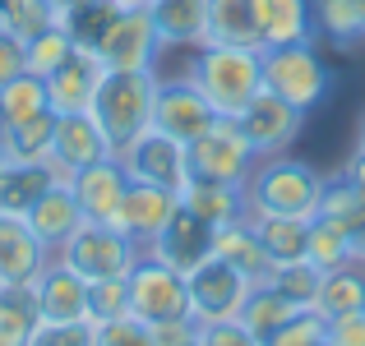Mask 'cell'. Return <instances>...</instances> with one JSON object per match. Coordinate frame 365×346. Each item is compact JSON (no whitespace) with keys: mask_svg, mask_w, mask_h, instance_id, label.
I'll return each instance as SVG.
<instances>
[{"mask_svg":"<svg viewBox=\"0 0 365 346\" xmlns=\"http://www.w3.org/2000/svg\"><path fill=\"white\" fill-rule=\"evenodd\" d=\"M208 42L264 51L259 19H255V0H208Z\"/></svg>","mask_w":365,"mask_h":346,"instance_id":"26","label":"cell"},{"mask_svg":"<svg viewBox=\"0 0 365 346\" xmlns=\"http://www.w3.org/2000/svg\"><path fill=\"white\" fill-rule=\"evenodd\" d=\"M199 346H264L241 319H217V323H199Z\"/></svg>","mask_w":365,"mask_h":346,"instance_id":"44","label":"cell"},{"mask_svg":"<svg viewBox=\"0 0 365 346\" xmlns=\"http://www.w3.org/2000/svg\"><path fill=\"white\" fill-rule=\"evenodd\" d=\"M314 217H333L347 236L365 222V204L356 199V189H351L347 176H324V194H319V213Z\"/></svg>","mask_w":365,"mask_h":346,"instance_id":"38","label":"cell"},{"mask_svg":"<svg viewBox=\"0 0 365 346\" xmlns=\"http://www.w3.org/2000/svg\"><path fill=\"white\" fill-rule=\"evenodd\" d=\"M107 70H158L162 37L148 19V5H134L116 19V28L107 33V42L98 46Z\"/></svg>","mask_w":365,"mask_h":346,"instance_id":"12","label":"cell"},{"mask_svg":"<svg viewBox=\"0 0 365 346\" xmlns=\"http://www.w3.org/2000/svg\"><path fill=\"white\" fill-rule=\"evenodd\" d=\"M56 180L61 176H56L51 162H14V157H5V167H0V217H19V222H24V217L37 208V199H42Z\"/></svg>","mask_w":365,"mask_h":346,"instance_id":"21","label":"cell"},{"mask_svg":"<svg viewBox=\"0 0 365 346\" xmlns=\"http://www.w3.org/2000/svg\"><path fill=\"white\" fill-rule=\"evenodd\" d=\"M342 176L351 180V189H356V199L365 204V152H356V157L347 162V171H342Z\"/></svg>","mask_w":365,"mask_h":346,"instance_id":"47","label":"cell"},{"mask_svg":"<svg viewBox=\"0 0 365 346\" xmlns=\"http://www.w3.org/2000/svg\"><path fill=\"white\" fill-rule=\"evenodd\" d=\"M0 139H5V157H14V162H51L56 111H42V115H33V120L5 125Z\"/></svg>","mask_w":365,"mask_h":346,"instance_id":"33","label":"cell"},{"mask_svg":"<svg viewBox=\"0 0 365 346\" xmlns=\"http://www.w3.org/2000/svg\"><path fill=\"white\" fill-rule=\"evenodd\" d=\"M0 346H19V342H9V337H5V332H0Z\"/></svg>","mask_w":365,"mask_h":346,"instance_id":"53","label":"cell"},{"mask_svg":"<svg viewBox=\"0 0 365 346\" xmlns=\"http://www.w3.org/2000/svg\"><path fill=\"white\" fill-rule=\"evenodd\" d=\"M180 204H185L199 222H208L213 231L250 217L245 185H222V180H204V176H190L185 185H180Z\"/></svg>","mask_w":365,"mask_h":346,"instance_id":"19","label":"cell"},{"mask_svg":"<svg viewBox=\"0 0 365 346\" xmlns=\"http://www.w3.org/2000/svg\"><path fill=\"white\" fill-rule=\"evenodd\" d=\"M259 37L268 46H292V42H314V9L310 0H255Z\"/></svg>","mask_w":365,"mask_h":346,"instance_id":"23","label":"cell"},{"mask_svg":"<svg viewBox=\"0 0 365 346\" xmlns=\"http://www.w3.org/2000/svg\"><path fill=\"white\" fill-rule=\"evenodd\" d=\"M120 14H125L120 0H79V5L61 9V28L70 33L74 46H83V51H98V46L107 42V33L116 28Z\"/></svg>","mask_w":365,"mask_h":346,"instance_id":"27","label":"cell"},{"mask_svg":"<svg viewBox=\"0 0 365 346\" xmlns=\"http://www.w3.org/2000/svg\"><path fill=\"white\" fill-rule=\"evenodd\" d=\"M98 346H158L148 323H139L134 314H125V319H111L98 328Z\"/></svg>","mask_w":365,"mask_h":346,"instance_id":"43","label":"cell"},{"mask_svg":"<svg viewBox=\"0 0 365 346\" xmlns=\"http://www.w3.org/2000/svg\"><path fill=\"white\" fill-rule=\"evenodd\" d=\"M185 286H190V314H195V323H217V319H241V305H245L255 282L245 273H236L227 258L213 254L185 277Z\"/></svg>","mask_w":365,"mask_h":346,"instance_id":"8","label":"cell"},{"mask_svg":"<svg viewBox=\"0 0 365 346\" xmlns=\"http://www.w3.org/2000/svg\"><path fill=\"white\" fill-rule=\"evenodd\" d=\"M213 254L217 258H227V263L236 268V273H245L250 282H273V258H268V249H264V240H259V231L250 217H241V222H232V226H222V231H213Z\"/></svg>","mask_w":365,"mask_h":346,"instance_id":"22","label":"cell"},{"mask_svg":"<svg viewBox=\"0 0 365 346\" xmlns=\"http://www.w3.org/2000/svg\"><path fill=\"white\" fill-rule=\"evenodd\" d=\"M125 286H130V314L139 323H148V328H158V323H167V319H185L190 314L185 273L167 268L153 254H139V263L130 268Z\"/></svg>","mask_w":365,"mask_h":346,"instance_id":"6","label":"cell"},{"mask_svg":"<svg viewBox=\"0 0 365 346\" xmlns=\"http://www.w3.org/2000/svg\"><path fill=\"white\" fill-rule=\"evenodd\" d=\"M259 240H264L273 263H296L305 258V240H310V217H282V213H250Z\"/></svg>","mask_w":365,"mask_h":346,"instance_id":"28","label":"cell"},{"mask_svg":"<svg viewBox=\"0 0 365 346\" xmlns=\"http://www.w3.org/2000/svg\"><path fill=\"white\" fill-rule=\"evenodd\" d=\"M296 314H301V310H296V305L287 300V295L277 291L273 282L250 286V295H245V305H241V323H245V328L255 332L264 346H268V337H273V332L282 328L287 319H296Z\"/></svg>","mask_w":365,"mask_h":346,"instance_id":"29","label":"cell"},{"mask_svg":"<svg viewBox=\"0 0 365 346\" xmlns=\"http://www.w3.org/2000/svg\"><path fill=\"white\" fill-rule=\"evenodd\" d=\"M42 111H51L42 74L24 70L0 88V130H5V125H19V120H33V115H42Z\"/></svg>","mask_w":365,"mask_h":346,"instance_id":"34","label":"cell"},{"mask_svg":"<svg viewBox=\"0 0 365 346\" xmlns=\"http://www.w3.org/2000/svg\"><path fill=\"white\" fill-rule=\"evenodd\" d=\"M176 208H180V194H176V189H162V185H143V180H130L116 226H120L130 240H139V245H153V240H158V231L171 222V213H176Z\"/></svg>","mask_w":365,"mask_h":346,"instance_id":"18","label":"cell"},{"mask_svg":"<svg viewBox=\"0 0 365 346\" xmlns=\"http://www.w3.org/2000/svg\"><path fill=\"white\" fill-rule=\"evenodd\" d=\"M176 346H199V332H195V337H185V342H176Z\"/></svg>","mask_w":365,"mask_h":346,"instance_id":"52","label":"cell"},{"mask_svg":"<svg viewBox=\"0 0 365 346\" xmlns=\"http://www.w3.org/2000/svg\"><path fill=\"white\" fill-rule=\"evenodd\" d=\"M0 19H5V0H0Z\"/></svg>","mask_w":365,"mask_h":346,"instance_id":"55","label":"cell"},{"mask_svg":"<svg viewBox=\"0 0 365 346\" xmlns=\"http://www.w3.org/2000/svg\"><path fill=\"white\" fill-rule=\"evenodd\" d=\"M356 152H365V115H361V125H356Z\"/></svg>","mask_w":365,"mask_h":346,"instance_id":"49","label":"cell"},{"mask_svg":"<svg viewBox=\"0 0 365 346\" xmlns=\"http://www.w3.org/2000/svg\"><path fill=\"white\" fill-rule=\"evenodd\" d=\"M37 323H42V310H37L33 282H0V332L24 346Z\"/></svg>","mask_w":365,"mask_h":346,"instance_id":"32","label":"cell"},{"mask_svg":"<svg viewBox=\"0 0 365 346\" xmlns=\"http://www.w3.org/2000/svg\"><path fill=\"white\" fill-rule=\"evenodd\" d=\"M120 5H125V9H134V5H148V0H120Z\"/></svg>","mask_w":365,"mask_h":346,"instance_id":"51","label":"cell"},{"mask_svg":"<svg viewBox=\"0 0 365 346\" xmlns=\"http://www.w3.org/2000/svg\"><path fill=\"white\" fill-rule=\"evenodd\" d=\"M107 74L98 51H83L74 46L51 74H46V98H51V111L56 115H70V111H88L93 98H98V83Z\"/></svg>","mask_w":365,"mask_h":346,"instance_id":"15","label":"cell"},{"mask_svg":"<svg viewBox=\"0 0 365 346\" xmlns=\"http://www.w3.org/2000/svg\"><path fill=\"white\" fill-rule=\"evenodd\" d=\"M273 286L296 305V310H314V305H319V286H324V268H314L310 258L277 263L273 268Z\"/></svg>","mask_w":365,"mask_h":346,"instance_id":"36","label":"cell"},{"mask_svg":"<svg viewBox=\"0 0 365 346\" xmlns=\"http://www.w3.org/2000/svg\"><path fill=\"white\" fill-rule=\"evenodd\" d=\"M351 258H356V263H365V222L351 231Z\"/></svg>","mask_w":365,"mask_h":346,"instance_id":"48","label":"cell"},{"mask_svg":"<svg viewBox=\"0 0 365 346\" xmlns=\"http://www.w3.org/2000/svg\"><path fill=\"white\" fill-rule=\"evenodd\" d=\"M314 33L329 37L333 46L365 42V0H310Z\"/></svg>","mask_w":365,"mask_h":346,"instance_id":"30","label":"cell"},{"mask_svg":"<svg viewBox=\"0 0 365 346\" xmlns=\"http://www.w3.org/2000/svg\"><path fill=\"white\" fill-rule=\"evenodd\" d=\"M70 189H74V199H79V208H83V222H111L116 226L125 189H130V176H125L120 157H102V162H93V167L74 171Z\"/></svg>","mask_w":365,"mask_h":346,"instance_id":"16","label":"cell"},{"mask_svg":"<svg viewBox=\"0 0 365 346\" xmlns=\"http://www.w3.org/2000/svg\"><path fill=\"white\" fill-rule=\"evenodd\" d=\"M213 125H217L213 102L195 88L190 74H180V79H158V98H153V130L171 134V139H180L190 148V143H195L199 134H208Z\"/></svg>","mask_w":365,"mask_h":346,"instance_id":"9","label":"cell"},{"mask_svg":"<svg viewBox=\"0 0 365 346\" xmlns=\"http://www.w3.org/2000/svg\"><path fill=\"white\" fill-rule=\"evenodd\" d=\"M24 222H28V231H33V236L56 254V249H61L65 240H70L74 231L83 226V208H79V199H74L70 180H56V185L46 189L42 199H37V208L24 217Z\"/></svg>","mask_w":365,"mask_h":346,"instance_id":"20","label":"cell"},{"mask_svg":"<svg viewBox=\"0 0 365 346\" xmlns=\"http://www.w3.org/2000/svg\"><path fill=\"white\" fill-rule=\"evenodd\" d=\"M70 51H74V42H70V33H65L61 23L46 28V33H37L33 42H24V61H28V70L42 74V79H46V74H51Z\"/></svg>","mask_w":365,"mask_h":346,"instance_id":"39","label":"cell"},{"mask_svg":"<svg viewBox=\"0 0 365 346\" xmlns=\"http://www.w3.org/2000/svg\"><path fill=\"white\" fill-rule=\"evenodd\" d=\"M102 157H116L102 134V125L93 120V111H70V115H56V139H51V167L61 180H70L74 171L93 167Z\"/></svg>","mask_w":365,"mask_h":346,"instance_id":"13","label":"cell"},{"mask_svg":"<svg viewBox=\"0 0 365 346\" xmlns=\"http://www.w3.org/2000/svg\"><path fill=\"white\" fill-rule=\"evenodd\" d=\"M33 291H37V310H42V319H51V323L88 319V282H83L70 263H61L56 254L46 258V268L33 277Z\"/></svg>","mask_w":365,"mask_h":346,"instance_id":"17","label":"cell"},{"mask_svg":"<svg viewBox=\"0 0 365 346\" xmlns=\"http://www.w3.org/2000/svg\"><path fill=\"white\" fill-rule=\"evenodd\" d=\"M268 346H329V319L319 310H301L268 337Z\"/></svg>","mask_w":365,"mask_h":346,"instance_id":"41","label":"cell"},{"mask_svg":"<svg viewBox=\"0 0 365 346\" xmlns=\"http://www.w3.org/2000/svg\"><path fill=\"white\" fill-rule=\"evenodd\" d=\"M314 310L324 319H338V314H351V310H365V263H342V268H329L324 273V286H319V305Z\"/></svg>","mask_w":365,"mask_h":346,"instance_id":"31","label":"cell"},{"mask_svg":"<svg viewBox=\"0 0 365 346\" xmlns=\"http://www.w3.org/2000/svg\"><path fill=\"white\" fill-rule=\"evenodd\" d=\"M130 314V286L125 277H107V282H88V319L98 323H111V319H125Z\"/></svg>","mask_w":365,"mask_h":346,"instance_id":"40","label":"cell"},{"mask_svg":"<svg viewBox=\"0 0 365 346\" xmlns=\"http://www.w3.org/2000/svg\"><path fill=\"white\" fill-rule=\"evenodd\" d=\"M139 254H143L139 240H130L120 226H111V222H83L61 249H56V258H61V263H70L83 282L130 277V268L139 263Z\"/></svg>","mask_w":365,"mask_h":346,"instance_id":"5","label":"cell"},{"mask_svg":"<svg viewBox=\"0 0 365 346\" xmlns=\"http://www.w3.org/2000/svg\"><path fill=\"white\" fill-rule=\"evenodd\" d=\"M51 249L19 217H0V282H33L46 268Z\"/></svg>","mask_w":365,"mask_h":346,"instance_id":"25","label":"cell"},{"mask_svg":"<svg viewBox=\"0 0 365 346\" xmlns=\"http://www.w3.org/2000/svg\"><path fill=\"white\" fill-rule=\"evenodd\" d=\"M0 167H5V139H0Z\"/></svg>","mask_w":365,"mask_h":346,"instance_id":"54","label":"cell"},{"mask_svg":"<svg viewBox=\"0 0 365 346\" xmlns=\"http://www.w3.org/2000/svg\"><path fill=\"white\" fill-rule=\"evenodd\" d=\"M153 98H158V70H107L93 98V120L102 125L111 152L130 148L143 130H153Z\"/></svg>","mask_w":365,"mask_h":346,"instance_id":"2","label":"cell"},{"mask_svg":"<svg viewBox=\"0 0 365 346\" xmlns=\"http://www.w3.org/2000/svg\"><path fill=\"white\" fill-rule=\"evenodd\" d=\"M148 19L162 46H204L208 42V0H148Z\"/></svg>","mask_w":365,"mask_h":346,"instance_id":"24","label":"cell"},{"mask_svg":"<svg viewBox=\"0 0 365 346\" xmlns=\"http://www.w3.org/2000/svg\"><path fill=\"white\" fill-rule=\"evenodd\" d=\"M28 61H24V42H19L9 28H0V88H5L14 74H24Z\"/></svg>","mask_w":365,"mask_h":346,"instance_id":"46","label":"cell"},{"mask_svg":"<svg viewBox=\"0 0 365 346\" xmlns=\"http://www.w3.org/2000/svg\"><path fill=\"white\" fill-rule=\"evenodd\" d=\"M305 258L314 268H342L351 263V236L342 231L333 217H310V240H305Z\"/></svg>","mask_w":365,"mask_h":346,"instance_id":"35","label":"cell"},{"mask_svg":"<svg viewBox=\"0 0 365 346\" xmlns=\"http://www.w3.org/2000/svg\"><path fill=\"white\" fill-rule=\"evenodd\" d=\"M236 125L245 130L250 148L259 152V157H277V152H287L296 139H301L305 130V111H296L287 98H277V93H259L250 107L236 115Z\"/></svg>","mask_w":365,"mask_h":346,"instance_id":"11","label":"cell"},{"mask_svg":"<svg viewBox=\"0 0 365 346\" xmlns=\"http://www.w3.org/2000/svg\"><path fill=\"white\" fill-rule=\"evenodd\" d=\"M120 167L130 180H143V185H162V189H176L190 180V157H185V143L171 139L162 130H143L130 148L120 152Z\"/></svg>","mask_w":365,"mask_h":346,"instance_id":"10","label":"cell"},{"mask_svg":"<svg viewBox=\"0 0 365 346\" xmlns=\"http://www.w3.org/2000/svg\"><path fill=\"white\" fill-rule=\"evenodd\" d=\"M56 23H61L56 0H5V19H0V28H9L19 42H33L37 33H46Z\"/></svg>","mask_w":365,"mask_h":346,"instance_id":"37","label":"cell"},{"mask_svg":"<svg viewBox=\"0 0 365 346\" xmlns=\"http://www.w3.org/2000/svg\"><path fill=\"white\" fill-rule=\"evenodd\" d=\"M143 254L162 258L167 268H176V273L190 277L199 263H204V258H213V226L199 222V217L180 204L176 213H171V222L158 231V240H153V245H143Z\"/></svg>","mask_w":365,"mask_h":346,"instance_id":"14","label":"cell"},{"mask_svg":"<svg viewBox=\"0 0 365 346\" xmlns=\"http://www.w3.org/2000/svg\"><path fill=\"white\" fill-rule=\"evenodd\" d=\"M185 74L195 79V88L213 102L217 115L236 120V115L264 93V51L204 42V46H195V61H190Z\"/></svg>","mask_w":365,"mask_h":346,"instance_id":"1","label":"cell"},{"mask_svg":"<svg viewBox=\"0 0 365 346\" xmlns=\"http://www.w3.org/2000/svg\"><path fill=\"white\" fill-rule=\"evenodd\" d=\"M24 346H98V323L93 319H74V323L42 319Z\"/></svg>","mask_w":365,"mask_h":346,"instance_id":"42","label":"cell"},{"mask_svg":"<svg viewBox=\"0 0 365 346\" xmlns=\"http://www.w3.org/2000/svg\"><path fill=\"white\" fill-rule=\"evenodd\" d=\"M185 157H190V176L222 180V185H250V171L259 167V152L250 148L245 130L227 115H217L213 130L190 143Z\"/></svg>","mask_w":365,"mask_h":346,"instance_id":"7","label":"cell"},{"mask_svg":"<svg viewBox=\"0 0 365 346\" xmlns=\"http://www.w3.org/2000/svg\"><path fill=\"white\" fill-rule=\"evenodd\" d=\"M250 213H282V217H314L324 194V176L301 157H259V167L250 171Z\"/></svg>","mask_w":365,"mask_h":346,"instance_id":"3","label":"cell"},{"mask_svg":"<svg viewBox=\"0 0 365 346\" xmlns=\"http://www.w3.org/2000/svg\"><path fill=\"white\" fill-rule=\"evenodd\" d=\"M70 5H79V0H56V9H70Z\"/></svg>","mask_w":365,"mask_h":346,"instance_id":"50","label":"cell"},{"mask_svg":"<svg viewBox=\"0 0 365 346\" xmlns=\"http://www.w3.org/2000/svg\"><path fill=\"white\" fill-rule=\"evenodd\" d=\"M329 346H365V310L329 319Z\"/></svg>","mask_w":365,"mask_h":346,"instance_id":"45","label":"cell"},{"mask_svg":"<svg viewBox=\"0 0 365 346\" xmlns=\"http://www.w3.org/2000/svg\"><path fill=\"white\" fill-rule=\"evenodd\" d=\"M264 88L287 98L296 111L310 115L329 98L333 88V70L319 61L314 42H292V46H268L264 51Z\"/></svg>","mask_w":365,"mask_h":346,"instance_id":"4","label":"cell"}]
</instances>
